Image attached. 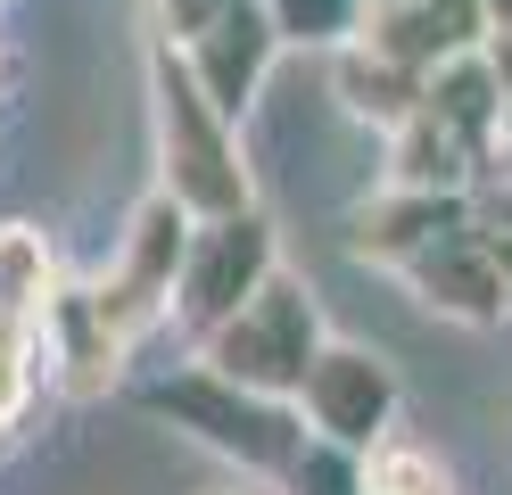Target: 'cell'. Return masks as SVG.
Segmentation results:
<instances>
[{"label": "cell", "mask_w": 512, "mask_h": 495, "mask_svg": "<svg viewBox=\"0 0 512 495\" xmlns=\"http://www.w3.org/2000/svg\"><path fill=\"white\" fill-rule=\"evenodd\" d=\"M190 231H199V215L174 207L166 190H149L141 207H133L116 264L100 273V289H91V297H100V314L124 330V339H141L149 322L174 314V289H182V264H190Z\"/></svg>", "instance_id": "obj_4"}, {"label": "cell", "mask_w": 512, "mask_h": 495, "mask_svg": "<svg viewBox=\"0 0 512 495\" xmlns=\"http://www.w3.org/2000/svg\"><path fill=\"white\" fill-rule=\"evenodd\" d=\"M34 330H42V363L58 372L67 396H108L116 372H124V355H133V339L100 314V297H91V289H67V281H58V297L42 306Z\"/></svg>", "instance_id": "obj_10"}, {"label": "cell", "mask_w": 512, "mask_h": 495, "mask_svg": "<svg viewBox=\"0 0 512 495\" xmlns=\"http://www.w3.org/2000/svg\"><path fill=\"white\" fill-rule=\"evenodd\" d=\"M479 223L471 215V190H380L356 207V223H347V248H356L364 264H389V273H405L422 248H438L446 231Z\"/></svg>", "instance_id": "obj_9"}, {"label": "cell", "mask_w": 512, "mask_h": 495, "mask_svg": "<svg viewBox=\"0 0 512 495\" xmlns=\"http://www.w3.org/2000/svg\"><path fill=\"white\" fill-rule=\"evenodd\" d=\"M281 487H290V495H364V454H339V446L314 438Z\"/></svg>", "instance_id": "obj_18"}, {"label": "cell", "mask_w": 512, "mask_h": 495, "mask_svg": "<svg viewBox=\"0 0 512 495\" xmlns=\"http://www.w3.org/2000/svg\"><path fill=\"white\" fill-rule=\"evenodd\" d=\"M281 273V240L265 215H223V223H199L190 231V264H182V289H174V322L190 330V339H207V330H223L256 289H265Z\"/></svg>", "instance_id": "obj_5"}, {"label": "cell", "mask_w": 512, "mask_h": 495, "mask_svg": "<svg viewBox=\"0 0 512 495\" xmlns=\"http://www.w3.org/2000/svg\"><path fill=\"white\" fill-rule=\"evenodd\" d=\"M182 58H190V75L207 83V99L240 124L248 99L265 91L273 58H281V33H273V17H265V0H223V9L182 42Z\"/></svg>", "instance_id": "obj_7"}, {"label": "cell", "mask_w": 512, "mask_h": 495, "mask_svg": "<svg viewBox=\"0 0 512 495\" xmlns=\"http://www.w3.org/2000/svg\"><path fill=\"white\" fill-rule=\"evenodd\" d=\"M397 405H405L397 363H389V355H372V347H356V339H331L323 355H314L306 388H298L306 429H314L323 446H339V454H372V446H389V438H397Z\"/></svg>", "instance_id": "obj_6"}, {"label": "cell", "mask_w": 512, "mask_h": 495, "mask_svg": "<svg viewBox=\"0 0 512 495\" xmlns=\"http://www.w3.org/2000/svg\"><path fill=\"white\" fill-rule=\"evenodd\" d=\"M488 66H496V91H504V157H512V33H488Z\"/></svg>", "instance_id": "obj_19"}, {"label": "cell", "mask_w": 512, "mask_h": 495, "mask_svg": "<svg viewBox=\"0 0 512 495\" xmlns=\"http://www.w3.org/2000/svg\"><path fill=\"white\" fill-rule=\"evenodd\" d=\"M364 9L372 0H265L281 50H331V58L364 33Z\"/></svg>", "instance_id": "obj_15"}, {"label": "cell", "mask_w": 512, "mask_h": 495, "mask_svg": "<svg viewBox=\"0 0 512 495\" xmlns=\"http://www.w3.org/2000/svg\"><path fill=\"white\" fill-rule=\"evenodd\" d=\"M488 9V33H512V0H479Z\"/></svg>", "instance_id": "obj_22"}, {"label": "cell", "mask_w": 512, "mask_h": 495, "mask_svg": "<svg viewBox=\"0 0 512 495\" xmlns=\"http://www.w3.org/2000/svg\"><path fill=\"white\" fill-rule=\"evenodd\" d=\"M422 116L479 165V174H488V165H504V91H496L488 50L446 58L438 75H430V91H422Z\"/></svg>", "instance_id": "obj_11"}, {"label": "cell", "mask_w": 512, "mask_h": 495, "mask_svg": "<svg viewBox=\"0 0 512 495\" xmlns=\"http://www.w3.org/2000/svg\"><path fill=\"white\" fill-rule=\"evenodd\" d=\"M141 405H149L157 421H174L182 438H199L207 454L240 462L248 479H273V487L290 479V471H298V454L314 446V429H306L298 405L248 396V388H232V380H215L207 363H190V372H174V380H149V388H141Z\"/></svg>", "instance_id": "obj_2"}, {"label": "cell", "mask_w": 512, "mask_h": 495, "mask_svg": "<svg viewBox=\"0 0 512 495\" xmlns=\"http://www.w3.org/2000/svg\"><path fill=\"white\" fill-rule=\"evenodd\" d=\"M331 83H339V108L356 116V124H380V132H397L413 108H422V91H430V75H413V66H389V58H372L364 42H347V50H339Z\"/></svg>", "instance_id": "obj_12"}, {"label": "cell", "mask_w": 512, "mask_h": 495, "mask_svg": "<svg viewBox=\"0 0 512 495\" xmlns=\"http://www.w3.org/2000/svg\"><path fill=\"white\" fill-rule=\"evenodd\" d=\"M34 372H42V330L0 314V429L25 413V396H34Z\"/></svg>", "instance_id": "obj_17"}, {"label": "cell", "mask_w": 512, "mask_h": 495, "mask_svg": "<svg viewBox=\"0 0 512 495\" xmlns=\"http://www.w3.org/2000/svg\"><path fill=\"white\" fill-rule=\"evenodd\" d=\"M58 297V264L34 223H0V314L9 322H42V306Z\"/></svg>", "instance_id": "obj_14"}, {"label": "cell", "mask_w": 512, "mask_h": 495, "mask_svg": "<svg viewBox=\"0 0 512 495\" xmlns=\"http://www.w3.org/2000/svg\"><path fill=\"white\" fill-rule=\"evenodd\" d=\"M488 223H504V231H512V174H504V182H496V198H488Z\"/></svg>", "instance_id": "obj_21"}, {"label": "cell", "mask_w": 512, "mask_h": 495, "mask_svg": "<svg viewBox=\"0 0 512 495\" xmlns=\"http://www.w3.org/2000/svg\"><path fill=\"white\" fill-rule=\"evenodd\" d=\"M149 124H157V190L174 207H190L199 223H223V215L256 207L240 124L207 99V83L190 75L182 42H166V33L149 42Z\"/></svg>", "instance_id": "obj_1"}, {"label": "cell", "mask_w": 512, "mask_h": 495, "mask_svg": "<svg viewBox=\"0 0 512 495\" xmlns=\"http://www.w3.org/2000/svg\"><path fill=\"white\" fill-rule=\"evenodd\" d=\"M223 495H240V487H223Z\"/></svg>", "instance_id": "obj_23"}, {"label": "cell", "mask_w": 512, "mask_h": 495, "mask_svg": "<svg viewBox=\"0 0 512 495\" xmlns=\"http://www.w3.org/2000/svg\"><path fill=\"white\" fill-rule=\"evenodd\" d=\"M479 248H488V264H496V273H504V289H512V231L479 215Z\"/></svg>", "instance_id": "obj_20"}, {"label": "cell", "mask_w": 512, "mask_h": 495, "mask_svg": "<svg viewBox=\"0 0 512 495\" xmlns=\"http://www.w3.org/2000/svg\"><path fill=\"white\" fill-rule=\"evenodd\" d=\"M405 289L422 297L430 314L463 322V330H496V322H512V289H504V273L488 264V248H479V223L446 231L438 248L413 256V264H405Z\"/></svg>", "instance_id": "obj_8"}, {"label": "cell", "mask_w": 512, "mask_h": 495, "mask_svg": "<svg viewBox=\"0 0 512 495\" xmlns=\"http://www.w3.org/2000/svg\"><path fill=\"white\" fill-rule=\"evenodd\" d=\"M471 182H479V165L446 141L422 108L389 132V190H471Z\"/></svg>", "instance_id": "obj_13"}, {"label": "cell", "mask_w": 512, "mask_h": 495, "mask_svg": "<svg viewBox=\"0 0 512 495\" xmlns=\"http://www.w3.org/2000/svg\"><path fill=\"white\" fill-rule=\"evenodd\" d=\"M323 347H331V330H323L314 289H306L298 273H273L232 322L199 339V363H207L215 380L248 388V396L298 405V388H306V372H314V355H323Z\"/></svg>", "instance_id": "obj_3"}, {"label": "cell", "mask_w": 512, "mask_h": 495, "mask_svg": "<svg viewBox=\"0 0 512 495\" xmlns=\"http://www.w3.org/2000/svg\"><path fill=\"white\" fill-rule=\"evenodd\" d=\"M364 495H455V471H446L430 446L389 438V446L364 454Z\"/></svg>", "instance_id": "obj_16"}, {"label": "cell", "mask_w": 512, "mask_h": 495, "mask_svg": "<svg viewBox=\"0 0 512 495\" xmlns=\"http://www.w3.org/2000/svg\"><path fill=\"white\" fill-rule=\"evenodd\" d=\"M504 165H512V157H504Z\"/></svg>", "instance_id": "obj_24"}]
</instances>
